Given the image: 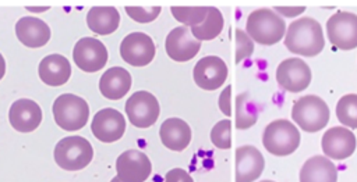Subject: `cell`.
I'll use <instances>...</instances> for the list:
<instances>
[{"instance_id":"19","label":"cell","mask_w":357,"mask_h":182,"mask_svg":"<svg viewBox=\"0 0 357 182\" xmlns=\"http://www.w3.org/2000/svg\"><path fill=\"white\" fill-rule=\"evenodd\" d=\"M15 35L18 40L31 49L45 46L50 39V28L45 21L36 17H22L15 24Z\"/></svg>"},{"instance_id":"18","label":"cell","mask_w":357,"mask_h":182,"mask_svg":"<svg viewBox=\"0 0 357 182\" xmlns=\"http://www.w3.org/2000/svg\"><path fill=\"white\" fill-rule=\"evenodd\" d=\"M8 121L18 132H32L42 121V110L38 103L31 99H20L14 101L8 111Z\"/></svg>"},{"instance_id":"7","label":"cell","mask_w":357,"mask_h":182,"mask_svg":"<svg viewBox=\"0 0 357 182\" xmlns=\"http://www.w3.org/2000/svg\"><path fill=\"white\" fill-rule=\"evenodd\" d=\"M329 42L339 50L357 47V15L349 11H337L326 21Z\"/></svg>"},{"instance_id":"16","label":"cell","mask_w":357,"mask_h":182,"mask_svg":"<svg viewBox=\"0 0 357 182\" xmlns=\"http://www.w3.org/2000/svg\"><path fill=\"white\" fill-rule=\"evenodd\" d=\"M91 129L93 136L100 142H116L123 138L126 131L124 115L114 108H103L95 114Z\"/></svg>"},{"instance_id":"37","label":"cell","mask_w":357,"mask_h":182,"mask_svg":"<svg viewBox=\"0 0 357 182\" xmlns=\"http://www.w3.org/2000/svg\"><path fill=\"white\" fill-rule=\"evenodd\" d=\"M110 182H121V181H120L117 176H114V178L110 181Z\"/></svg>"},{"instance_id":"28","label":"cell","mask_w":357,"mask_h":182,"mask_svg":"<svg viewBox=\"0 0 357 182\" xmlns=\"http://www.w3.org/2000/svg\"><path fill=\"white\" fill-rule=\"evenodd\" d=\"M173 17L184 26H197L204 22L208 7H172Z\"/></svg>"},{"instance_id":"10","label":"cell","mask_w":357,"mask_h":182,"mask_svg":"<svg viewBox=\"0 0 357 182\" xmlns=\"http://www.w3.org/2000/svg\"><path fill=\"white\" fill-rule=\"evenodd\" d=\"M155 43L144 32L128 33L120 44L121 58L132 67H145L155 57Z\"/></svg>"},{"instance_id":"32","label":"cell","mask_w":357,"mask_h":182,"mask_svg":"<svg viewBox=\"0 0 357 182\" xmlns=\"http://www.w3.org/2000/svg\"><path fill=\"white\" fill-rule=\"evenodd\" d=\"M165 182H194L191 175L183 168H172L165 175Z\"/></svg>"},{"instance_id":"34","label":"cell","mask_w":357,"mask_h":182,"mask_svg":"<svg viewBox=\"0 0 357 182\" xmlns=\"http://www.w3.org/2000/svg\"><path fill=\"white\" fill-rule=\"evenodd\" d=\"M273 11L279 15L293 18V17H297V15L303 14L305 11V7L304 6H284V7L276 6V7H273Z\"/></svg>"},{"instance_id":"17","label":"cell","mask_w":357,"mask_h":182,"mask_svg":"<svg viewBox=\"0 0 357 182\" xmlns=\"http://www.w3.org/2000/svg\"><path fill=\"white\" fill-rule=\"evenodd\" d=\"M236 182H254L257 181L265 167L262 153L250 144L236 149Z\"/></svg>"},{"instance_id":"25","label":"cell","mask_w":357,"mask_h":182,"mask_svg":"<svg viewBox=\"0 0 357 182\" xmlns=\"http://www.w3.org/2000/svg\"><path fill=\"white\" fill-rule=\"evenodd\" d=\"M223 25H225V21H223L222 13L216 7H208V13H206L204 22L197 26L190 28V31H191L192 36L195 39H198L199 42L201 40H212L218 35H220Z\"/></svg>"},{"instance_id":"29","label":"cell","mask_w":357,"mask_h":182,"mask_svg":"<svg viewBox=\"0 0 357 182\" xmlns=\"http://www.w3.org/2000/svg\"><path fill=\"white\" fill-rule=\"evenodd\" d=\"M211 140L218 149L227 150L231 147V122L229 118L213 125L211 131Z\"/></svg>"},{"instance_id":"22","label":"cell","mask_w":357,"mask_h":182,"mask_svg":"<svg viewBox=\"0 0 357 182\" xmlns=\"http://www.w3.org/2000/svg\"><path fill=\"white\" fill-rule=\"evenodd\" d=\"M131 88V75L123 67H112L100 76L99 90L100 93L110 100H119Z\"/></svg>"},{"instance_id":"30","label":"cell","mask_w":357,"mask_h":182,"mask_svg":"<svg viewBox=\"0 0 357 182\" xmlns=\"http://www.w3.org/2000/svg\"><path fill=\"white\" fill-rule=\"evenodd\" d=\"M160 7L159 6H152V7H126V13L130 15L131 19L139 22V24H148L153 19L158 18L160 14Z\"/></svg>"},{"instance_id":"14","label":"cell","mask_w":357,"mask_h":182,"mask_svg":"<svg viewBox=\"0 0 357 182\" xmlns=\"http://www.w3.org/2000/svg\"><path fill=\"white\" fill-rule=\"evenodd\" d=\"M165 49L172 60L177 63H185L198 54L201 42L192 36L188 26L183 25L169 32L165 42Z\"/></svg>"},{"instance_id":"13","label":"cell","mask_w":357,"mask_h":182,"mask_svg":"<svg viewBox=\"0 0 357 182\" xmlns=\"http://www.w3.org/2000/svg\"><path fill=\"white\" fill-rule=\"evenodd\" d=\"M192 78L198 88L204 90H216L226 82L227 65L220 57H202L192 69Z\"/></svg>"},{"instance_id":"35","label":"cell","mask_w":357,"mask_h":182,"mask_svg":"<svg viewBox=\"0 0 357 182\" xmlns=\"http://www.w3.org/2000/svg\"><path fill=\"white\" fill-rule=\"evenodd\" d=\"M4 74H6V61H4L3 56L0 54V79L4 76Z\"/></svg>"},{"instance_id":"6","label":"cell","mask_w":357,"mask_h":182,"mask_svg":"<svg viewBox=\"0 0 357 182\" xmlns=\"http://www.w3.org/2000/svg\"><path fill=\"white\" fill-rule=\"evenodd\" d=\"M53 117L61 129L78 131L88 122L89 106L82 97L66 93L54 100Z\"/></svg>"},{"instance_id":"2","label":"cell","mask_w":357,"mask_h":182,"mask_svg":"<svg viewBox=\"0 0 357 182\" xmlns=\"http://www.w3.org/2000/svg\"><path fill=\"white\" fill-rule=\"evenodd\" d=\"M245 33L259 44L272 46L284 38V19L271 8L254 10L245 22Z\"/></svg>"},{"instance_id":"21","label":"cell","mask_w":357,"mask_h":182,"mask_svg":"<svg viewBox=\"0 0 357 182\" xmlns=\"http://www.w3.org/2000/svg\"><path fill=\"white\" fill-rule=\"evenodd\" d=\"M39 78L49 86L64 85L71 75L70 61L61 54H49L39 63Z\"/></svg>"},{"instance_id":"38","label":"cell","mask_w":357,"mask_h":182,"mask_svg":"<svg viewBox=\"0 0 357 182\" xmlns=\"http://www.w3.org/2000/svg\"><path fill=\"white\" fill-rule=\"evenodd\" d=\"M261 182H273V181H269V179H265V181H261Z\"/></svg>"},{"instance_id":"24","label":"cell","mask_w":357,"mask_h":182,"mask_svg":"<svg viewBox=\"0 0 357 182\" xmlns=\"http://www.w3.org/2000/svg\"><path fill=\"white\" fill-rule=\"evenodd\" d=\"M86 24L98 35H110L119 28L120 14L114 7H92L86 15Z\"/></svg>"},{"instance_id":"33","label":"cell","mask_w":357,"mask_h":182,"mask_svg":"<svg viewBox=\"0 0 357 182\" xmlns=\"http://www.w3.org/2000/svg\"><path fill=\"white\" fill-rule=\"evenodd\" d=\"M230 96H231V85L226 86V88L222 90L220 96H219V108H220V111H222L225 115H227V117L231 115Z\"/></svg>"},{"instance_id":"8","label":"cell","mask_w":357,"mask_h":182,"mask_svg":"<svg viewBox=\"0 0 357 182\" xmlns=\"http://www.w3.org/2000/svg\"><path fill=\"white\" fill-rule=\"evenodd\" d=\"M160 107L158 99L146 92L138 90L126 101V114L130 122L137 128H149L159 118Z\"/></svg>"},{"instance_id":"27","label":"cell","mask_w":357,"mask_h":182,"mask_svg":"<svg viewBox=\"0 0 357 182\" xmlns=\"http://www.w3.org/2000/svg\"><path fill=\"white\" fill-rule=\"evenodd\" d=\"M336 117L339 122L350 129H357V94L349 93L339 99L336 104Z\"/></svg>"},{"instance_id":"1","label":"cell","mask_w":357,"mask_h":182,"mask_svg":"<svg viewBox=\"0 0 357 182\" xmlns=\"http://www.w3.org/2000/svg\"><path fill=\"white\" fill-rule=\"evenodd\" d=\"M284 46L289 51L305 57L319 54L325 46L324 32L319 22L310 17L293 21L286 31Z\"/></svg>"},{"instance_id":"23","label":"cell","mask_w":357,"mask_h":182,"mask_svg":"<svg viewBox=\"0 0 357 182\" xmlns=\"http://www.w3.org/2000/svg\"><path fill=\"white\" fill-rule=\"evenodd\" d=\"M300 182H337V168L328 157L314 156L303 164Z\"/></svg>"},{"instance_id":"12","label":"cell","mask_w":357,"mask_h":182,"mask_svg":"<svg viewBox=\"0 0 357 182\" xmlns=\"http://www.w3.org/2000/svg\"><path fill=\"white\" fill-rule=\"evenodd\" d=\"M77 67L85 72H96L107 63V50L105 44L95 38L79 39L73 51Z\"/></svg>"},{"instance_id":"11","label":"cell","mask_w":357,"mask_h":182,"mask_svg":"<svg viewBox=\"0 0 357 182\" xmlns=\"http://www.w3.org/2000/svg\"><path fill=\"white\" fill-rule=\"evenodd\" d=\"M116 171L121 182H145L152 172V164L145 153L127 150L117 157Z\"/></svg>"},{"instance_id":"5","label":"cell","mask_w":357,"mask_h":182,"mask_svg":"<svg viewBox=\"0 0 357 182\" xmlns=\"http://www.w3.org/2000/svg\"><path fill=\"white\" fill-rule=\"evenodd\" d=\"M53 154L60 168L66 171H79L91 163L93 149L82 136H67L56 144Z\"/></svg>"},{"instance_id":"4","label":"cell","mask_w":357,"mask_h":182,"mask_svg":"<svg viewBox=\"0 0 357 182\" xmlns=\"http://www.w3.org/2000/svg\"><path fill=\"white\" fill-rule=\"evenodd\" d=\"M300 138V132L294 124L287 119H276L266 125L262 135V143L271 154L283 157L298 149Z\"/></svg>"},{"instance_id":"9","label":"cell","mask_w":357,"mask_h":182,"mask_svg":"<svg viewBox=\"0 0 357 182\" xmlns=\"http://www.w3.org/2000/svg\"><path fill=\"white\" fill-rule=\"evenodd\" d=\"M276 82L290 93H300L311 83V69L300 58H286L276 68Z\"/></svg>"},{"instance_id":"15","label":"cell","mask_w":357,"mask_h":182,"mask_svg":"<svg viewBox=\"0 0 357 182\" xmlns=\"http://www.w3.org/2000/svg\"><path fill=\"white\" fill-rule=\"evenodd\" d=\"M322 151L329 160H344L350 157L357 146L356 135L344 126H332L322 136Z\"/></svg>"},{"instance_id":"31","label":"cell","mask_w":357,"mask_h":182,"mask_svg":"<svg viewBox=\"0 0 357 182\" xmlns=\"http://www.w3.org/2000/svg\"><path fill=\"white\" fill-rule=\"evenodd\" d=\"M234 36H236V64H238L240 61H243L244 58L252 54L254 44L250 36L241 29H236Z\"/></svg>"},{"instance_id":"26","label":"cell","mask_w":357,"mask_h":182,"mask_svg":"<svg viewBox=\"0 0 357 182\" xmlns=\"http://www.w3.org/2000/svg\"><path fill=\"white\" fill-rule=\"evenodd\" d=\"M258 119V107L250 99L248 92H243L236 97V128L248 129Z\"/></svg>"},{"instance_id":"3","label":"cell","mask_w":357,"mask_h":182,"mask_svg":"<svg viewBox=\"0 0 357 182\" xmlns=\"http://www.w3.org/2000/svg\"><path fill=\"white\" fill-rule=\"evenodd\" d=\"M291 118L305 132H318L325 128L331 118L328 104L315 94H307L294 101Z\"/></svg>"},{"instance_id":"36","label":"cell","mask_w":357,"mask_h":182,"mask_svg":"<svg viewBox=\"0 0 357 182\" xmlns=\"http://www.w3.org/2000/svg\"><path fill=\"white\" fill-rule=\"evenodd\" d=\"M49 7H43V8H32V7H28V10L29 11H45V10H47Z\"/></svg>"},{"instance_id":"20","label":"cell","mask_w":357,"mask_h":182,"mask_svg":"<svg viewBox=\"0 0 357 182\" xmlns=\"http://www.w3.org/2000/svg\"><path fill=\"white\" fill-rule=\"evenodd\" d=\"M159 138L169 150L183 151L191 142V128L181 118H167L159 128Z\"/></svg>"}]
</instances>
